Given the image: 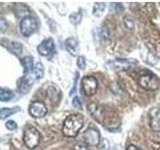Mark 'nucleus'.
<instances>
[{"label": "nucleus", "mask_w": 160, "mask_h": 150, "mask_svg": "<svg viewBox=\"0 0 160 150\" xmlns=\"http://www.w3.org/2000/svg\"><path fill=\"white\" fill-rule=\"evenodd\" d=\"M84 125V119L80 114H71L63 122L62 132L66 137H75Z\"/></svg>", "instance_id": "obj_1"}, {"label": "nucleus", "mask_w": 160, "mask_h": 150, "mask_svg": "<svg viewBox=\"0 0 160 150\" xmlns=\"http://www.w3.org/2000/svg\"><path fill=\"white\" fill-rule=\"evenodd\" d=\"M40 140H41V135L35 127H29L28 129L25 130L23 134V141L27 148H36L40 144Z\"/></svg>", "instance_id": "obj_2"}, {"label": "nucleus", "mask_w": 160, "mask_h": 150, "mask_svg": "<svg viewBox=\"0 0 160 150\" xmlns=\"http://www.w3.org/2000/svg\"><path fill=\"white\" fill-rule=\"evenodd\" d=\"M138 84L143 89L148 90V91H155L160 86V82L158 78L155 75L150 73L140 75L138 78Z\"/></svg>", "instance_id": "obj_3"}, {"label": "nucleus", "mask_w": 160, "mask_h": 150, "mask_svg": "<svg viewBox=\"0 0 160 150\" xmlns=\"http://www.w3.org/2000/svg\"><path fill=\"white\" fill-rule=\"evenodd\" d=\"M37 29V21L34 19V17L27 15L24 16L20 22V32L25 37H29L32 35Z\"/></svg>", "instance_id": "obj_4"}, {"label": "nucleus", "mask_w": 160, "mask_h": 150, "mask_svg": "<svg viewBox=\"0 0 160 150\" xmlns=\"http://www.w3.org/2000/svg\"><path fill=\"white\" fill-rule=\"evenodd\" d=\"M81 87L87 96H92L96 93L98 88L97 79L93 76H84L81 80Z\"/></svg>", "instance_id": "obj_5"}, {"label": "nucleus", "mask_w": 160, "mask_h": 150, "mask_svg": "<svg viewBox=\"0 0 160 150\" xmlns=\"http://www.w3.org/2000/svg\"><path fill=\"white\" fill-rule=\"evenodd\" d=\"M29 114L34 118H41L47 114V107L42 101H33L29 105Z\"/></svg>", "instance_id": "obj_6"}, {"label": "nucleus", "mask_w": 160, "mask_h": 150, "mask_svg": "<svg viewBox=\"0 0 160 150\" xmlns=\"http://www.w3.org/2000/svg\"><path fill=\"white\" fill-rule=\"evenodd\" d=\"M85 144L90 145V146H98L101 138H100V133L96 128H88L84 132L83 135Z\"/></svg>", "instance_id": "obj_7"}, {"label": "nucleus", "mask_w": 160, "mask_h": 150, "mask_svg": "<svg viewBox=\"0 0 160 150\" xmlns=\"http://www.w3.org/2000/svg\"><path fill=\"white\" fill-rule=\"evenodd\" d=\"M149 124L153 131H160V110L158 108H151L148 112Z\"/></svg>", "instance_id": "obj_8"}, {"label": "nucleus", "mask_w": 160, "mask_h": 150, "mask_svg": "<svg viewBox=\"0 0 160 150\" xmlns=\"http://www.w3.org/2000/svg\"><path fill=\"white\" fill-rule=\"evenodd\" d=\"M87 110L90 113V115L98 122H102V120L104 119V108L101 105L96 104V103H89L87 105Z\"/></svg>", "instance_id": "obj_9"}, {"label": "nucleus", "mask_w": 160, "mask_h": 150, "mask_svg": "<svg viewBox=\"0 0 160 150\" xmlns=\"http://www.w3.org/2000/svg\"><path fill=\"white\" fill-rule=\"evenodd\" d=\"M54 40L52 38H47L38 45L37 51L42 56H48V55L53 51L54 49Z\"/></svg>", "instance_id": "obj_10"}, {"label": "nucleus", "mask_w": 160, "mask_h": 150, "mask_svg": "<svg viewBox=\"0 0 160 150\" xmlns=\"http://www.w3.org/2000/svg\"><path fill=\"white\" fill-rule=\"evenodd\" d=\"M109 65L114 69H127L128 67L134 66L137 64V60L135 59H115L113 61H110Z\"/></svg>", "instance_id": "obj_11"}, {"label": "nucleus", "mask_w": 160, "mask_h": 150, "mask_svg": "<svg viewBox=\"0 0 160 150\" xmlns=\"http://www.w3.org/2000/svg\"><path fill=\"white\" fill-rule=\"evenodd\" d=\"M65 48L67 51L72 55V56H76L79 51V43L75 38L69 37L65 40Z\"/></svg>", "instance_id": "obj_12"}, {"label": "nucleus", "mask_w": 160, "mask_h": 150, "mask_svg": "<svg viewBox=\"0 0 160 150\" xmlns=\"http://www.w3.org/2000/svg\"><path fill=\"white\" fill-rule=\"evenodd\" d=\"M33 57L32 56H25L21 59V64L23 66V71L25 74H29L32 71L34 72V67L33 66Z\"/></svg>", "instance_id": "obj_13"}, {"label": "nucleus", "mask_w": 160, "mask_h": 150, "mask_svg": "<svg viewBox=\"0 0 160 150\" xmlns=\"http://www.w3.org/2000/svg\"><path fill=\"white\" fill-rule=\"evenodd\" d=\"M32 87V83L31 81L25 76V77H22L21 79H19V81H18V89H19V91L21 92L22 94H26L30 88Z\"/></svg>", "instance_id": "obj_14"}, {"label": "nucleus", "mask_w": 160, "mask_h": 150, "mask_svg": "<svg viewBox=\"0 0 160 150\" xmlns=\"http://www.w3.org/2000/svg\"><path fill=\"white\" fill-rule=\"evenodd\" d=\"M7 48L10 52H12L14 55H16V56H19V55L22 53V50H23L21 43L16 42V41L9 42V44L7 45Z\"/></svg>", "instance_id": "obj_15"}, {"label": "nucleus", "mask_w": 160, "mask_h": 150, "mask_svg": "<svg viewBox=\"0 0 160 150\" xmlns=\"http://www.w3.org/2000/svg\"><path fill=\"white\" fill-rule=\"evenodd\" d=\"M19 111H20V107H11V108L3 107L0 110V117H1V119H5Z\"/></svg>", "instance_id": "obj_16"}, {"label": "nucleus", "mask_w": 160, "mask_h": 150, "mask_svg": "<svg viewBox=\"0 0 160 150\" xmlns=\"http://www.w3.org/2000/svg\"><path fill=\"white\" fill-rule=\"evenodd\" d=\"M47 94H48L49 98L51 99V101L53 103L58 102V100L60 98V92H59V90L57 88H55L53 86L49 87L48 90H47Z\"/></svg>", "instance_id": "obj_17"}, {"label": "nucleus", "mask_w": 160, "mask_h": 150, "mask_svg": "<svg viewBox=\"0 0 160 150\" xmlns=\"http://www.w3.org/2000/svg\"><path fill=\"white\" fill-rule=\"evenodd\" d=\"M13 98V92L11 90H9L7 88H1L0 89V100L2 102H6L11 100Z\"/></svg>", "instance_id": "obj_18"}, {"label": "nucleus", "mask_w": 160, "mask_h": 150, "mask_svg": "<svg viewBox=\"0 0 160 150\" xmlns=\"http://www.w3.org/2000/svg\"><path fill=\"white\" fill-rule=\"evenodd\" d=\"M105 9V4L104 3H95L93 6V15L95 17H100L104 12Z\"/></svg>", "instance_id": "obj_19"}, {"label": "nucleus", "mask_w": 160, "mask_h": 150, "mask_svg": "<svg viewBox=\"0 0 160 150\" xmlns=\"http://www.w3.org/2000/svg\"><path fill=\"white\" fill-rule=\"evenodd\" d=\"M34 74H35V77H36L37 79L43 77V75H44V66H43V64L41 62H37L36 65H35Z\"/></svg>", "instance_id": "obj_20"}, {"label": "nucleus", "mask_w": 160, "mask_h": 150, "mask_svg": "<svg viewBox=\"0 0 160 150\" xmlns=\"http://www.w3.org/2000/svg\"><path fill=\"white\" fill-rule=\"evenodd\" d=\"M69 19H70V22L76 25V24H78L80 21H81V19H82V13L81 12H74L72 14H70Z\"/></svg>", "instance_id": "obj_21"}, {"label": "nucleus", "mask_w": 160, "mask_h": 150, "mask_svg": "<svg viewBox=\"0 0 160 150\" xmlns=\"http://www.w3.org/2000/svg\"><path fill=\"white\" fill-rule=\"evenodd\" d=\"M123 22H124V25L127 28H129V29L134 28V25H135L134 19L132 16H130V15H125L124 18H123Z\"/></svg>", "instance_id": "obj_22"}, {"label": "nucleus", "mask_w": 160, "mask_h": 150, "mask_svg": "<svg viewBox=\"0 0 160 150\" xmlns=\"http://www.w3.org/2000/svg\"><path fill=\"white\" fill-rule=\"evenodd\" d=\"M98 150H110V144L106 138L101 139V141L98 145Z\"/></svg>", "instance_id": "obj_23"}, {"label": "nucleus", "mask_w": 160, "mask_h": 150, "mask_svg": "<svg viewBox=\"0 0 160 150\" xmlns=\"http://www.w3.org/2000/svg\"><path fill=\"white\" fill-rule=\"evenodd\" d=\"M76 63H77L78 68H80L81 70H84L85 67H86V60H85L84 56H78Z\"/></svg>", "instance_id": "obj_24"}, {"label": "nucleus", "mask_w": 160, "mask_h": 150, "mask_svg": "<svg viewBox=\"0 0 160 150\" xmlns=\"http://www.w3.org/2000/svg\"><path fill=\"white\" fill-rule=\"evenodd\" d=\"M5 127L8 130H15V129H17V123L13 121V120H8V121L5 123Z\"/></svg>", "instance_id": "obj_25"}, {"label": "nucleus", "mask_w": 160, "mask_h": 150, "mask_svg": "<svg viewBox=\"0 0 160 150\" xmlns=\"http://www.w3.org/2000/svg\"><path fill=\"white\" fill-rule=\"evenodd\" d=\"M73 150H90V148L88 147L87 144L84 143H78L76 145H74Z\"/></svg>", "instance_id": "obj_26"}, {"label": "nucleus", "mask_w": 160, "mask_h": 150, "mask_svg": "<svg viewBox=\"0 0 160 150\" xmlns=\"http://www.w3.org/2000/svg\"><path fill=\"white\" fill-rule=\"evenodd\" d=\"M72 106L74 108H81L82 107V104H81V101H80V99L78 97L75 96L73 99H72Z\"/></svg>", "instance_id": "obj_27"}, {"label": "nucleus", "mask_w": 160, "mask_h": 150, "mask_svg": "<svg viewBox=\"0 0 160 150\" xmlns=\"http://www.w3.org/2000/svg\"><path fill=\"white\" fill-rule=\"evenodd\" d=\"M7 28V23H6V20H5L3 17L0 18V32L3 33L5 30Z\"/></svg>", "instance_id": "obj_28"}, {"label": "nucleus", "mask_w": 160, "mask_h": 150, "mask_svg": "<svg viewBox=\"0 0 160 150\" xmlns=\"http://www.w3.org/2000/svg\"><path fill=\"white\" fill-rule=\"evenodd\" d=\"M126 150H141L139 147H137L136 145H133V144H130L126 147Z\"/></svg>", "instance_id": "obj_29"}]
</instances>
